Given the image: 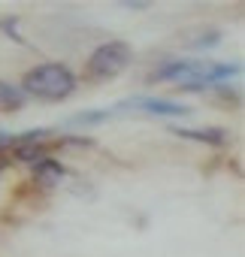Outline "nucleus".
<instances>
[{"label": "nucleus", "mask_w": 245, "mask_h": 257, "mask_svg": "<svg viewBox=\"0 0 245 257\" xmlns=\"http://www.w3.org/2000/svg\"><path fill=\"white\" fill-rule=\"evenodd\" d=\"M239 64H200V61H170L167 67L155 70L149 82H176L185 91H203L209 85H218L224 79L239 76Z\"/></svg>", "instance_id": "obj_1"}, {"label": "nucleus", "mask_w": 245, "mask_h": 257, "mask_svg": "<svg viewBox=\"0 0 245 257\" xmlns=\"http://www.w3.org/2000/svg\"><path fill=\"white\" fill-rule=\"evenodd\" d=\"M25 91L22 88H16V85H10V82H0V112H16V109H22L25 106Z\"/></svg>", "instance_id": "obj_7"}, {"label": "nucleus", "mask_w": 245, "mask_h": 257, "mask_svg": "<svg viewBox=\"0 0 245 257\" xmlns=\"http://www.w3.org/2000/svg\"><path fill=\"white\" fill-rule=\"evenodd\" d=\"M131 58H134V52H131L128 43L112 40V43H103V46L88 58L85 73H88V79H94V82H106V79H115L118 73H125L128 64H131Z\"/></svg>", "instance_id": "obj_3"}, {"label": "nucleus", "mask_w": 245, "mask_h": 257, "mask_svg": "<svg viewBox=\"0 0 245 257\" xmlns=\"http://www.w3.org/2000/svg\"><path fill=\"white\" fill-rule=\"evenodd\" d=\"M4 164H7V158H4V155H0V167H4Z\"/></svg>", "instance_id": "obj_10"}, {"label": "nucleus", "mask_w": 245, "mask_h": 257, "mask_svg": "<svg viewBox=\"0 0 245 257\" xmlns=\"http://www.w3.org/2000/svg\"><path fill=\"white\" fill-rule=\"evenodd\" d=\"M34 170H37V182L46 185V188H55L64 179V167L58 161H52V158H43L40 164H34Z\"/></svg>", "instance_id": "obj_6"}, {"label": "nucleus", "mask_w": 245, "mask_h": 257, "mask_svg": "<svg viewBox=\"0 0 245 257\" xmlns=\"http://www.w3.org/2000/svg\"><path fill=\"white\" fill-rule=\"evenodd\" d=\"M173 134L182 140H194V143H209V146H224L227 143V131L221 127H206V131H188V127H173Z\"/></svg>", "instance_id": "obj_5"}, {"label": "nucleus", "mask_w": 245, "mask_h": 257, "mask_svg": "<svg viewBox=\"0 0 245 257\" xmlns=\"http://www.w3.org/2000/svg\"><path fill=\"white\" fill-rule=\"evenodd\" d=\"M121 109H140V112H149V115H188L191 109L182 106V103H173V100H158V97H134V100H125L118 103L109 115L121 112Z\"/></svg>", "instance_id": "obj_4"}, {"label": "nucleus", "mask_w": 245, "mask_h": 257, "mask_svg": "<svg viewBox=\"0 0 245 257\" xmlns=\"http://www.w3.org/2000/svg\"><path fill=\"white\" fill-rule=\"evenodd\" d=\"M106 118H109V112H82V115H73L70 124L73 127H88V124H100Z\"/></svg>", "instance_id": "obj_9"}, {"label": "nucleus", "mask_w": 245, "mask_h": 257, "mask_svg": "<svg viewBox=\"0 0 245 257\" xmlns=\"http://www.w3.org/2000/svg\"><path fill=\"white\" fill-rule=\"evenodd\" d=\"M22 91H25V97L31 94L43 103H58L76 91V76L64 64H43L25 76Z\"/></svg>", "instance_id": "obj_2"}, {"label": "nucleus", "mask_w": 245, "mask_h": 257, "mask_svg": "<svg viewBox=\"0 0 245 257\" xmlns=\"http://www.w3.org/2000/svg\"><path fill=\"white\" fill-rule=\"evenodd\" d=\"M16 158L25 164H40L46 158V149L43 146H16Z\"/></svg>", "instance_id": "obj_8"}]
</instances>
